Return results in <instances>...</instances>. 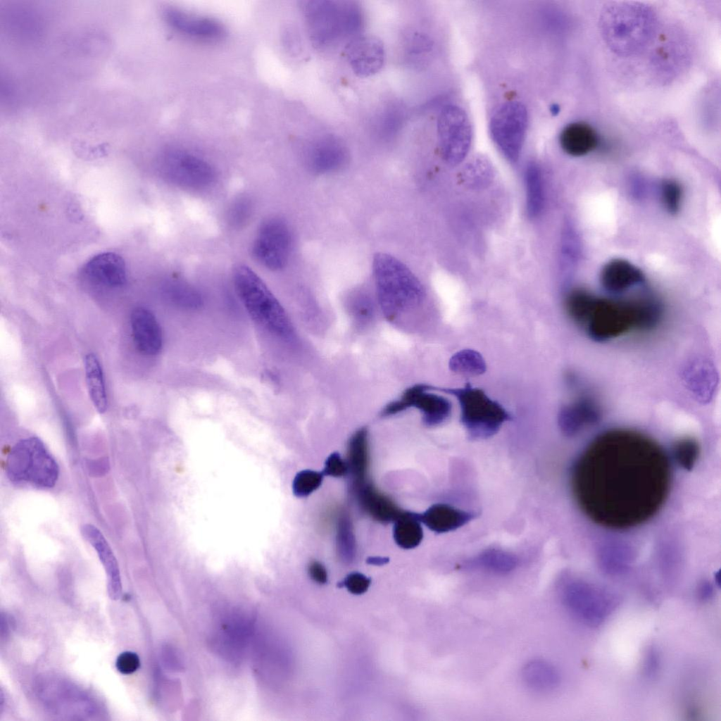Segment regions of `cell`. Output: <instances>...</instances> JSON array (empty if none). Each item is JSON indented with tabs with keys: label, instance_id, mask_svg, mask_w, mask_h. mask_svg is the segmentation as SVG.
Masks as SVG:
<instances>
[{
	"label": "cell",
	"instance_id": "9c48e42d",
	"mask_svg": "<svg viewBox=\"0 0 721 721\" xmlns=\"http://www.w3.org/2000/svg\"><path fill=\"white\" fill-rule=\"evenodd\" d=\"M160 163L166 177L183 188L203 189L215 180L216 173L211 163L184 148H165L161 153Z\"/></svg>",
	"mask_w": 721,
	"mask_h": 721
},
{
	"label": "cell",
	"instance_id": "74e56055",
	"mask_svg": "<svg viewBox=\"0 0 721 721\" xmlns=\"http://www.w3.org/2000/svg\"><path fill=\"white\" fill-rule=\"evenodd\" d=\"M115 667L118 671L123 675L132 674L140 667L139 657L132 651L123 652L116 659Z\"/></svg>",
	"mask_w": 721,
	"mask_h": 721
},
{
	"label": "cell",
	"instance_id": "60d3db41",
	"mask_svg": "<svg viewBox=\"0 0 721 721\" xmlns=\"http://www.w3.org/2000/svg\"><path fill=\"white\" fill-rule=\"evenodd\" d=\"M714 589L709 582L702 583L698 589V596L703 601H707L712 598Z\"/></svg>",
	"mask_w": 721,
	"mask_h": 721
},
{
	"label": "cell",
	"instance_id": "1f68e13d",
	"mask_svg": "<svg viewBox=\"0 0 721 721\" xmlns=\"http://www.w3.org/2000/svg\"><path fill=\"white\" fill-rule=\"evenodd\" d=\"M478 564L490 571L506 573L515 568L517 560L509 554L491 551L482 555L478 560Z\"/></svg>",
	"mask_w": 721,
	"mask_h": 721
},
{
	"label": "cell",
	"instance_id": "8992f818",
	"mask_svg": "<svg viewBox=\"0 0 721 721\" xmlns=\"http://www.w3.org/2000/svg\"><path fill=\"white\" fill-rule=\"evenodd\" d=\"M303 11L310 39L319 48L356 34L362 27L361 13L350 2L310 1L303 5Z\"/></svg>",
	"mask_w": 721,
	"mask_h": 721
},
{
	"label": "cell",
	"instance_id": "e0dca14e",
	"mask_svg": "<svg viewBox=\"0 0 721 721\" xmlns=\"http://www.w3.org/2000/svg\"><path fill=\"white\" fill-rule=\"evenodd\" d=\"M130 324L138 350L148 356L158 353L163 344V336L154 315L145 308L137 307L131 313Z\"/></svg>",
	"mask_w": 721,
	"mask_h": 721
},
{
	"label": "cell",
	"instance_id": "5bb4252c",
	"mask_svg": "<svg viewBox=\"0 0 721 721\" xmlns=\"http://www.w3.org/2000/svg\"><path fill=\"white\" fill-rule=\"evenodd\" d=\"M410 408L418 409L423 422L432 427L444 422L450 417L452 404L444 396L434 393L430 385L420 384L407 389L399 400L387 405L382 415H395Z\"/></svg>",
	"mask_w": 721,
	"mask_h": 721
},
{
	"label": "cell",
	"instance_id": "52a82bcc",
	"mask_svg": "<svg viewBox=\"0 0 721 721\" xmlns=\"http://www.w3.org/2000/svg\"><path fill=\"white\" fill-rule=\"evenodd\" d=\"M6 472L13 483L51 489L58 479L59 467L44 443L31 437L12 447L6 458Z\"/></svg>",
	"mask_w": 721,
	"mask_h": 721
},
{
	"label": "cell",
	"instance_id": "d6986e66",
	"mask_svg": "<svg viewBox=\"0 0 721 721\" xmlns=\"http://www.w3.org/2000/svg\"><path fill=\"white\" fill-rule=\"evenodd\" d=\"M475 515L446 503H435L420 513V522L438 534L456 530L471 521Z\"/></svg>",
	"mask_w": 721,
	"mask_h": 721
},
{
	"label": "cell",
	"instance_id": "3957f363",
	"mask_svg": "<svg viewBox=\"0 0 721 721\" xmlns=\"http://www.w3.org/2000/svg\"><path fill=\"white\" fill-rule=\"evenodd\" d=\"M373 272L380 308L388 321L399 322L423 301L425 289L421 282L394 256L377 253Z\"/></svg>",
	"mask_w": 721,
	"mask_h": 721
},
{
	"label": "cell",
	"instance_id": "f1b7e54d",
	"mask_svg": "<svg viewBox=\"0 0 721 721\" xmlns=\"http://www.w3.org/2000/svg\"><path fill=\"white\" fill-rule=\"evenodd\" d=\"M361 494V499L367 510L380 520H395L402 513L389 500L377 494L370 487L364 488Z\"/></svg>",
	"mask_w": 721,
	"mask_h": 721
},
{
	"label": "cell",
	"instance_id": "277c9868",
	"mask_svg": "<svg viewBox=\"0 0 721 721\" xmlns=\"http://www.w3.org/2000/svg\"><path fill=\"white\" fill-rule=\"evenodd\" d=\"M232 278L237 295L253 321L277 336H293L294 327L284 308L251 268L244 264L237 265Z\"/></svg>",
	"mask_w": 721,
	"mask_h": 721
},
{
	"label": "cell",
	"instance_id": "ba28073f",
	"mask_svg": "<svg viewBox=\"0 0 721 721\" xmlns=\"http://www.w3.org/2000/svg\"><path fill=\"white\" fill-rule=\"evenodd\" d=\"M560 598L571 615L591 627L602 625L619 604L618 596L612 591L577 579L564 584Z\"/></svg>",
	"mask_w": 721,
	"mask_h": 721
},
{
	"label": "cell",
	"instance_id": "7a4b0ae2",
	"mask_svg": "<svg viewBox=\"0 0 721 721\" xmlns=\"http://www.w3.org/2000/svg\"><path fill=\"white\" fill-rule=\"evenodd\" d=\"M660 312L652 303L620 302L590 296L579 325L597 341H605L633 329H649L658 321Z\"/></svg>",
	"mask_w": 721,
	"mask_h": 721
},
{
	"label": "cell",
	"instance_id": "603a6c76",
	"mask_svg": "<svg viewBox=\"0 0 721 721\" xmlns=\"http://www.w3.org/2000/svg\"><path fill=\"white\" fill-rule=\"evenodd\" d=\"M521 675L525 685L534 691H551L560 683L558 671L544 660L534 659L527 662L522 669Z\"/></svg>",
	"mask_w": 721,
	"mask_h": 721
},
{
	"label": "cell",
	"instance_id": "8d00e7d4",
	"mask_svg": "<svg viewBox=\"0 0 721 721\" xmlns=\"http://www.w3.org/2000/svg\"><path fill=\"white\" fill-rule=\"evenodd\" d=\"M349 470L348 463L338 452H334L326 459L322 472L324 476L340 477L344 476Z\"/></svg>",
	"mask_w": 721,
	"mask_h": 721
},
{
	"label": "cell",
	"instance_id": "f546056e",
	"mask_svg": "<svg viewBox=\"0 0 721 721\" xmlns=\"http://www.w3.org/2000/svg\"><path fill=\"white\" fill-rule=\"evenodd\" d=\"M349 460L352 471L361 477L364 473L367 461V430L362 428L357 431L349 442Z\"/></svg>",
	"mask_w": 721,
	"mask_h": 721
},
{
	"label": "cell",
	"instance_id": "2e32d148",
	"mask_svg": "<svg viewBox=\"0 0 721 721\" xmlns=\"http://www.w3.org/2000/svg\"><path fill=\"white\" fill-rule=\"evenodd\" d=\"M84 275L90 281L110 287L126 284V266L123 258L112 252L99 253L92 258L83 268Z\"/></svg>",
	"mask_w": 721,
	"mask_h": 721
},
{
	"label": "cell",
	"instance_id": "ab89813d",
	"mask_svg": "<svg viewBox=\"0 0 721 721\" xmlns=\"http://www.w3.org/2000/svg\"><path fill=\"white\" fill-rule=\"evenodd\" d=\"M311 579L319 584H325L327 582V572L325 567L320 562L313 560L308 568Z\"/></svg>",
	"mask_w": 721,
	"mask_h": 721
},
{
	"label": "cell",
	"instance_id": "4fadbf2b",
	"mask_svg": "<svg viewBox=\"0 0 721 721\" xmlns=\"http://www.w3.org/2000/svg\"><path fill=\"white\" fill-rule=\"evenodd\" d=\"M437 131L441 153L448 164H460L467 156L472 142V128L466 113L449 105L439 113Z\"/></svg>",
	"mask_w": 721,
	"mask_h": 721
},
{
	"label": "cell",
	"instance_id": "cb8c5ba5",
	"mask_svg": "<svg viewBox=\"0 0 721 721\" xmlns=\"http://www.w3.org/2000/svg\"><path fill=\"white\" fill-rule=\"evenodd\" d=\"M525 208L529 218L539 216L545 205V190L541 168L534 162L526 165L524 173Z\"/></svg>",
	"mask_w": 721,
	"mask_h": 721
},
{
	"label": "cell",
	"instance_id": "8fae6325",
	"mask_svg": "<svg viewBox=\"0 0 721 721\" xmlns=\"http://www.w3.org/2000/svg\"><path fill=\"white\" fill-rule=\"evenodd\" d=\"M527 126V112L518 101L503 104L490 122L492 139L504 158L516 163L520 156Z\"/></svg>",
	"mask_w": 721,
	"mask_h": 721
},
{
	"label": "cell",
	"instance_id": "484cf974",
	"mask_svg": "<svg viewBox=\"0 0 721 721\" xmlns=\"http://www.w3.org/2000/svg\"><path fill=\"white\" fill-rule=\"evenodd\" d=\"M84 363L89 397L97 411L104 413L107 408V398L99 361L94 353H89L85 356Z\"/></svg>",
	"mask_w": 721,
	"mask_h": 721
},
{
	"label": "cell",
	"instance_id": "836d02e7",
	"mask_svg": "<svg viewBox=\"0 0 721 721\" xmlns=\"http://www.w3.org/2000/svg\"><path fill=\"white\" fill-rule=\"evenodd\" d=\"M698 455V446L691 439L679 442L675 447V456L679 463L685 468H691Z\"/></svg>",
	"mask_w": 721,
	"mask_h": 721
},
{
	"label": "cell",
	"instance_id": "ffe728a7",
	"mask_svg": "<svg viewBox=\"0 0 721 721\" xmlns=\"http://www.w3.org/2000/svg\"><path fill=\"white\" fill-rule=\"evenodd\" d=\"M603 288L613 293H619L640 283L641 272L633 264L622 259H614L604 265L601 273Z\"/></svg>",
	"mask_w": 721,
	"mask_h": 721
},
{
	"label": "cell",
	"instance_id": "f35d334b",
	"mask_svg": "<svg viewBox=\"0 0 721 721\" xmlns=\"http://www.w3.org/2000/svg\"><path fill=\"white\" fill-rule=\"evenodd\" d=\"M657 649L651 647L646 651L644 661V672L648 677L655 676L660 669V658Z\"/></svg>",
	"mask_w": 721,
	"mask_h": 721
},
{
	"label": "cell",
	"instance_id": "d590c367",
	"mask_svg": "<svg viewBox=\"0 0 721 721\" xmlns=\"http://www.w3.org/2000/svg\"><path fill=\"white\" fill-rule=\"evenodd\" d=\"M371 578L358 572H352L339 583V587H345L347 590L355 595H360L368 589Z\"/></svg>",
	"mask_w": 721,
	"mask_h": 721
},
{
	"label": "cell",
	"instance_id": "e575fe53",
	"mask_svg": "<svg viewBox=\"0 0 721 721\" xmlns=\"http://www.w3.org/2000/svg\"><path fill=\"white\" fill-rule=\"evenodd\" d=\"M681 189L675 182L666 181L662 186V197L666 209L675 213L679 208L681 201Z\"/></svg>",
	"mask_w": 721,
	"mask_h": 721
},
{
	"label": "cell",
	"instance_id": "5b68a950",
	"mask_svg": "<svg viewBox=\"0 0 721 721\" xmlns=\"http://www.w3.org/2000/svg\"><path fill=\"white\" fill-rule=\"evenodd\" d=\"M435 391L456 398L460 408V422L472 439H484L496 434L503 423L511 420L509 413L481 389L466 383L462 387H436Z\"/></svg>",
	"mask_w": 721,
	"mask_h": 721
},
{
	"label": "cell",
	"instance_id": "30bf717a",
	"mask_svg": "<svg viewBox=\"0 0 721 721\" xmlns=\"http://www.w3.org/2000/svg\"><path fill=\"white\" fill-rule=\"evenodd\" d=\"M160 15L165 26L190 41L214 44L225 40L227 29L220 20L174 6L161 8Z\"/></svg>",
	"mask_w": 721,
	"mask_h": 721
},
{
	"label": "cell",
	"instance_id": "d4e9b609",
	"mask_svg": "<svg viewBox=\"0 0 721 721\" xmlns=\"http://www.w3.org/2000/svg\"><path fill=\"white\" fill-rule=\"evenodd\" d=\"M420 513L402 512L394 520L393 536L396 544L403 549L418 546L423 538Z\"/></svg>",
	"mask_w": 721,
	"mask_h": 721
},
{
	"label": "cell",
	"instance_id": "d6a6232c",
	"mask_svg": "<svg viewBox=\"0 0 721 721\" xmlns=\"http://www.w3.org/2000/svg\"><path fill=\"white\" fill-rule=\"evenodd\" d=\"M252 213V203L247 197L242 196L235 199L227 211V222L234 228L245 225Z\"/></svg>",
	"mask_w": 721,
	"mask_h": 721
},
{
	"label": "cell",
	"instance_id": "83f0119b",
	"mask_svg": "<svg viewBox=\"0 0 721 721\" xmlns=\"http://www.w3.org/2000/svg\"><path fill=\"white\" fill-rule=\"evenodd\" d=\"M449 368L455 373L477 376L487 370V365L482 356L472 349H463L452 356Z\"/></svg>",
	"mask_w": 721,
	"mask_h": 721
},
{
	"label": "cell",
	"instance_id": "44dd1931",
	"mask_svg": "<svg viewBox=\"0 0 721 721\" xmlns=\"http://www.w3.org/2000/svg\"><path fill=\"white\" fill-rule=\"evenodd\" d=\"M559 142L562 149L572 156H582L593 151L598 145V137L589 124L572 123L561 131Z\"/></svg>",
	"mask_w": 721,
	"mask_h": 721
},
{
	"label": "cell",
	"instance_id": "7c38bea8",
	"mask_svg": "<svg viewBox=\"0 0 721 721\" xmlns=\"http://www.w3.org/2000/svg\"><path fill=\"white\" fill-rule=\"evenodd\" d=\"M292 246L287 224L278 218H269L260 225L251 245L255 260L270 270H280L288 263Z\"/></svg>",
	"mask_w": 721,
	"mask_h": 721
},
{
	"label": "cell",
	"instance_id": "4316f807",
	"mask_svg": "<svg viewBox=\"0 0 721 721\" xmlns=\"http://www.w3.org/2000/svg\"><path fill=\"white\" fill-rule=\"evenodd\" d=\"M493 178L490 163L484 158L475 157L461 171L462 183L467 187L479 189L487 187Z\"/></svg>",
	"mask_w": 721,
	"mask_h": 721
},
{
	"label": "cell",
	"instance_id": "ac0fdd59",
	"mask_svg": "<svg viewBox=\"0 0 721 721\" xmlns=\"http://www.w3.org/2000/svg\"><path fill=\"white\" fill-rule=\"evenodd\" d=\"M346 151L341 142L327 134L308 146L307 160L312 170L319 173L333 172L343 165Z\"/></svg>",
	"mask_w": 721,
	"mask_h": 721
},
{
	"label": "cell",
	"instance_id": "b9f144b4",
	"mask_svg": "<svg viewBox=\"0 0 721 721\" xmlns=\"http://www.w3.org/2000/svg\"><path fill=\"white\" fill-rule=\"evenodd\" d=\"M551 111H552V113H558V107L553 106L551 108Z\"/></svg>",
	"mask_w": 721,
	"mask_h": 721
},
{
	"label": "cell",
	"instance_id": "7402d4cb",
	"mask_svg": "<svg viewBox=\"0 0 721 721\" xmlns=\"http://www.w3.org/2000/svg\"><path fill=\"white\" fill-rule=\"evenodd\" d=\"M598 417L596 405L583 399L563 406L559 413L558 423L564 432L572 434L584 426L595 422Z\"/></svg>",
	"mask_w": 721,
	"mask_h": 721
},
{
	"label": "cell",
	"instance_id": "9a60e30c",
	"mask_svg": "<svg viewBox=\"0 0 721 721\" xmlns=\"http://www.w3.org/2000/svg\"><path fill=\"white\" fill-rule=\"evenodd\" d=\"M345 52L353 72L363 77L380 72L386 60L384 44L372 35H362L353 37L347 44Z\"/></svg>",
	"mask_w": 721,
	"mask_h": 721
},
{
	"label": "cell",
	"instance_id": "6da1fadb",
	"mask_svg": "<svg viewBox=\"0 0 721 721\" xmlns=\"http://www.w3.org/2000/svg\"><path fill=\"white\" fill-rule=\"evenodd\" d=\"M670 469L664 451L651 439L623 430L596 437L574 470L577 502L594 522L624 529L651 518L665 499Z\"/></svg>",
	"mask_w": 721,
	"mask_h": 721
},
{
	"label": "cell",
	"instance_id": "4dcf8cb0",
	"mask_svg": "<svg viewBox=\"0 0 721 721\" xmlns=\"http://www.w3.org/2000/svg\"><path fill=\"white\" fill-rule=\"evenodd\" d=\"M324 475L322 472L303 470L299 472L292 483L294 494L297 497H306L320 487Z\"/></svg>",
	"mask_w": 721,
	"mask_h": 721
}]
</instances>
